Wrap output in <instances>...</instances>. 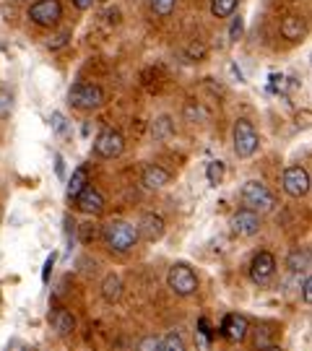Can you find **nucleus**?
<instances>
[{
	"instance_id": "obj_19",
	"label": "nucleus",
	"mask_w": 312,
	"mask_h": 351,
	"mask_svg": "<svg viewBox=\"0 0 312 351\" xmlns=\"http://www.w3.org/2000/svg\"><path fill=\"white\" fill-rule=\"evenodd\" d=\"M151 136L156 141H167L175 136V123L169 114H159L154 123H151Z\"/></svg>"
},
{
	"instance_id": "obj_26",
	"label": "nucleus",
	"mask_w": 312,
	"mask_h": 351,
	"mask_svg": "<svg viewBox=\"0 0 312 351\" xmlns=\"http://www.w3.org/2000/svg\"><path fill=\"white\" fill-rule=\"evenodd\" d=\"M159 341L162 339H156V336H146V339L138 341V351H156L159 349Z\"/></svg>"
},
{
	"instance_id": "obj_31",
	"label": "nucleus",
	"mask_w": 312,
	"mask_h": 351,
	"mask_svg": "<svg viewBox=\"0 0 312 351\" xmlns=\"http://www.w3.org/2000/svg\"><path fill=\"white\" fill-rule=\"evenodd\" d=\"M73 5L78 11H88V8L94 5V0H73Z\"/></svg>"
},
{
	"instance_id": "obj_30",
	"label": "nucleus",
	"mask_w": 312,
	"mask_h": 351,
	"mask_svg": "<svg viewBox=\"0 0 312 351\" xmlns=\"http://www.w3.org/2000/svg\"><path fill=\"white\" fill-rule=\"evenodd\" d=\"M312 281H310V274H304V302H307V304H310L312 302Z\"/></svg>"
},
{
	"instance_id": "obj_23",
	"label": "nucleus",
	"mask_w": 312,
	"mask_h": 351,
	"mask_svg": "<svg viewBox=\"0 0 312 351\" xmlns=\"http://www.w3.org/2000/svg\"><path fill=\"white\" fill-rule=\"evenodd\" d=\"M206 177H208L211 185H221V180H224V162H208Z\"/></svg>"
},
{
	"instance_id": "obj_29",
	"label": "nucleus",
	"mask_w": 312,
	"mask_h": 351,
	"mask_svg": "<svg viewBox=\"0 0 312 351\" xmlns=\"http://www.w3.org/2000/svg\"><path fill=\"white\" fill-rule=\"evenodd\" d=\"M52 265H55V252H52L50 258H47V263H45V271H42V281H45V284L50 281V271H52Z\"/></svg>"
},
{
	"instance_id": "obj_5",
	"label": "nucleus",
	"mask_w": 312,
	"mask_h": 351,
	"mask_svg": "<svg viewBox=\"0 0 312 351\" xmlns=\"http://www.w3.org/2000/svg\"><path fill=\"white\" fill-rule=\"evenodd\" d=\"M167 284L177 297H190L198 291V276L187 263H175L167 274Z\"/></svg>"
},
{
	"instance_id": "obj_24",
	"label": "nucleus",
	"mask_w": 312,
	"mask_h": 351,
	"mask_svg": "<svg viewBox=\"0 0 312 351\" xmlns=\"http://www.w3.org/2000/svg\"><path fill=\"white\" fill-rule=\"evenodd\" d=\"M13 112V94L8 88H0V120H8Z\"/></svg>"
},
{
	"instance_id": "obj_12",
	"label": "nucleus",
	"mask_w": 312,
	"mask_h": 351,
	"mask_svg": "<svg viewBox=\"0 0 312 351\" xmlns=\"http://www.w3.org/2000/svg\"><path fill=\"white\" fill-rule=\"evenodd\" d=\"M136 232H138V239L159 242V239L164 237V232H167V226H164L162 216H156V213H143L136 226Z\"/></svg>"
},
{
	"instance_id": "obj_25",
	"label": "nucleus",
	"mask_w": 312,
	"mask_h": 351,
	"mask_svg": "<svg viewBox=\"0 0 312 351\" xmlns=\"http://www.w3.org/2000/svg\"><path fill=\"white\" fill-rule=\"evenodd\" d=\"M149 3H151V11L156 13V16H169V13L175 11L177 0H149Z\"/></svg>"
},
{
	"instance_id": "obj_28",
	"label": "nucleus",
	"mask_w": 312,
	"mask_h": 351,
	"mask_svg": "<svg viewBox=\"0 0 312 351\" xmlns=\"http://www.w3.org/2000/svg\"><path fill=\"white\" fill-rule=\"evenodd\" d=\"M242 29H245L242 19H235V24H232V29H229V37H232V39H239V37H242Z\"/></svg>"
},
{
	"instance_id": "obj_8",
	"label": "nucleus",
	"mask_w": 312,
	"mask_h": 351,
	"mask_svg": "<svg viewBox=\"0 0 312 351\" xmlns=\"http://www.w3.org/2000/svg\"><path fill=\"white\" fill-rule=\"evenodd\" d=\"M62 19V5L60 0H34L29 5V21H34L37 26L50 29Z\"/></svg>"
},
{
	"instance_id": "obj_20",
	"label": "nucleus",
	"mask_w": 312,
	"mask_h": 351,
	"mask_svg": "<svg viewBox=\"0 0 312 351\" xmlns=\"http://www.w3.org/2000/svg\"><path fill=\"white\" fill-rule=\"evenodd\" d=\"M86 185H88V172H86V167H78V169L73 172V177L68 180V198L73 201L75 195H78V193H81L84 188H86Z\"/></svg>"
},
{
	"instance_id": "obj_14",
	"label": "nucleus",
	"mask_w": 312,
	"mask_h": 351,
	"mask_svg": "<svg viewBox=\"0 0 312 351\" xmlns=\"http://www.w3.org/2000/svg\"><path fill=\"white\" fill-rule=\"evenodd\" d=\"M281 37L289 42H302L307 37V19L304 16H287L281 21Z\"/></svg>"
},
{
	"instance_id": "obj_4",
	"label": "nucleus",
	"mask_w": 312,
	"mask_h": 351,
	"mask_svg": "<svg viewBox=\"0 0 312 351\" xmlns=\"http://www.w3.org/2000/svg\"><path fill=\"white\" fill-rule=\"evenodd\" d=\"M232 138H235V154H237L239 159H250L258 146H261V138H258V130L255 125L245 120V117H239L237 123H235V130H232Z\"/></svg>"
},
{
	"instance_id": "obj_3",
	"label": "nucleus",
	"mask_w": 312,
	"mask_h": 351,
	"mask_svg": "<svg viewBox=\"0 0 312 351\" xmlns=\"http://www.w3.org/2000/svg\"><path fill=\"white\" fill-rule=\"evenodd\" d=\"M239 198L245 203V208H252V211H258V213L274 211V206H276L274 193H271L268 185L261 182V180H248V182L242 185V190H239Z\"/></svg>"
},
{
	"instance_id": "obj_16",
	"label": "nucleus",
	"mask_w": 312,
	"mask_h": 351,
	"mask_svg": "<svg viewBox=\"0 0 312 351\" xmlns=\"http://www.w3.org/2000/svg\"><path fill=\"white\" fill-rule=\"evenodd\" d=\"M141 182H143V188L159 190L164 185H169V172L164 167H159V164H149L143 169V175H141Z\"/></svg>"
},
{
	"instance_id": "obj_11",
	"label": "nucleus",
	"mask_w": 312,
	"mask_h": 351,
	"mask_svg": "<svg viewBox=\"0 0 312 351\" xmlns=\"http://www.w3.org/2000/svg\"><path fill=\"white\" fill-rule=\"evenodd\" d=\"M250 333V323L245 315H226L224 320H221V336L226 341H232V343H239V341H245Z\"/></svg>"
},
{
	"instance_id": "obj_15",
	"label": "nucleus",
	"mask_w": 312,
	"mask_h": 351,
	"mask_svg": "<svg viewBox=\"0 0 312 351\" xmlns=\"http://www.w3.org/2000/svg\"><path fill=\"white\" fill-rule=\"evenodd\" d=\"M50 326L60 339H65V336H71V333L75 330V317L68 313V310L58 307V310H52L50 313Z\"/></svg>"
},
{
	"instance_id": "obj_27",
	"label": "nucleus",
	"mask_w": 312,
	"mask_h": 351,
	"mask_svg": "<svg viewBox=\"0 0 312 351\" xmlns=\"http://www.w3.org/2000/svg\"><path fill=\"white\" fill-rule=\"evenodd\" d=\"M68 32H62V34H58L55 39H50V50H58V47H62V45H68Z\"/></svg>"
},
{
	"instance_id": "obj_32",
	"label": "nucleus",
	"mask_w": 312,
	"mask_h": 351,
	"mask_svg": "<svg viewBox=\"0 0 312 351\" xmlns=\"http://www.w3.org/2000/svg\"><path fill=\"white\" fill-rule=\"evenodd\" d=\"M52 125L58 128V130H62V128H65V117H62L60 112H55L52 114Z\"/></svg>"
},
{
	"instance_id": "obj_9",
	"label": "nucleus",
	"mask_w": 312,
	"mask_h": 351,
	"mask_svg": "<svg viewBox=\"0 0 312 351\" xmlns=\"http://www.w3.org/2000/svg\"><path fill=\"white\" fill-rule=\"evenodd\" d=\"M274 276H276V258L268 250H261L252 258V263H250V278L258 287H265V284H271Z\"/></svg>"
},
{
	"instance_id": "obj_18",
	"label": "nucleus",
	"mask_w": 312,
	"mask_h": 351,
	"mask_svg": "<svg viewBox=\"0 0 312 351\" xmlns=\"http://www.w3.org/2000/svg\"><path fill=\"white\" fill-rule=\"evenodd\" d=\"M123 278L117 276V274H110V276H104V281H101V297H104V302H110V304H115V302L123 300Z\"/></svg>"
},
{
	"instance_id": "obj_6",
	"label": "nucleus",
	"mask_w": 312,
	"mask_h": 351,
	"mask_svg": "<svg viewBox=\"0 0 312 351\" xmlns=\"http://www.w3.org/2000/svg\"><path fill=\"white\" fill-rule=\"evenodd\" d=\"M125 151V136L115 128H104L94 138V154L99 159H117Z\"/></svg>"
},
{
	"instance_id": "obj_13",
	"label": "nucleus",
	"mask_w": 312,
	"mask_h": 351,
	"mask_svg": "<svg viewBox=\"0 0 312 351\" xmlns=\"http://www.w3.org/2000/svg\"><path fill=\"white\" fill-rule=\"evenodd\" d=\"M73 201L78 203V208L84 213H88V216H99V213L104 211V195H101L94 185H86V188L75 195Z\"/></svg>"
},
{
	"instance_id": "obj_2",
	"label": "nucleus",
	"mask_w": 312,
	"mask_h": 351,
	"mask_svg": "<svg viewBox=\"0 0 312 351\" xmlns=\"http://www.w3.org/2000/svg\"><path fill=\"white\" fill-rule=\"evenodd\" d=\"M68 101L73 110L81 112H94L104 104V88L97 84H86V81H78L68 88Z\"/></svg>"
},
{
	"instance_id": "obj_21",
	"label": "nucleus",
	"mask_w": 312,
	"mask_h": 351,
	"mask_svg": "<svg viewBox=\"0 0 312 351\" xmlns=\"http://www.w3.org/2000/svg\"><path fill=\"white\" fill-rule=\"evenodd\" d=\"M239 0H211V13L216 19H229L237 11Z\"/></svg>"
},
{
	"instance_id": "obj_10",
	"label": "nucleus",
	"mask_w": 312,
	"mask_h": 351,
	"mask_svg": "<svg viewBox=\"0 0 312 351\" xmlns=\"http://www.w3.org/2000/svg\"><path fill=\"white\" fill-rule=\"evenodd\" d=\"M232 232L237 237H255L261 232V213L252 208H239L232 216Z\"/></svg>"
},
{
	"instance_id": "obj_1",
	"label": "nucleus",
	"mask_w": 312,
	"mask_h": 351,
	"mask_svg": "<svg viewBox=\"0 0 312 351\" xmlns=\"http://www.w3.org/2000/svg\"><path fill=\"white\" fill-rule=\"evenodd\" d=\"M101 239H104V245L112 252L128 255L138 245V232L130 221L115 219V221H107V224L101 226Z\"/></svg>"
},
{
	"instance_id": "obj_17",
	"label": "nucleus",
	"mask_w": 312,
	"mask_h": 351,
	"mask_svg": "<svg viewBox=\"0 0 312 351\" xmlns=\"http://www.w3.org/2000/svg\"><path fill=\"white\" fill-rule=\"evenodd\" d=\"M287 268L291 274H310V247H294L289 252Z\"/></svg>"
},
{
	"instance_id": "obj_22",
	"label": "nucleus",
	"mask_w": 312,
	"mask_h": 351,
	"mask_svg": "<svg viewBox=\"0 0 312 351\" xmlns=\"http://www.w3.org/2000/svg\"><path fill=\"white\" fill-rule=\"evenodd\" d=\"M159 349L162 351H185V341L177 330H169L162 341H159Z\"/></svg>"
},
{
	"instance_id": "obj_7",
	"label": "nucleus",
	"mask_w": 312,
	"mask_h": 351,
	"mask_svg": "<svg viewBox=\"0 0 312 351\" xmlns=\"http://www.w3.org/2000/svg\"><path fill=\"white\" fill-rule=\"evenodd\" d=\"M281 185H284V193L291 198H304L310 193V172L300 164H291L281 175Z\"/></svg>"
}]
</instances>
